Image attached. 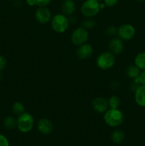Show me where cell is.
<instances>
[{
	"label": "cell",
	"instance_id": "obj_1",
	"mask_svg": "<svg viewBox=\"0 0 145 146\" xmlns=\"http://www.w3.org/2000/svg\"><path fill=\"white\" fill-rule=\"evenodd\" d=\"M104 121L108 126L111 128H117L125 120L124 113L122 111L118 109L109 108L103 115Z\"/></svg>",
	"mask_w": 145,
	"mask_h": 146
},
{
	"label": "cell",
	"instance_id": "obj_2",
	"mask_svg": "<svg viewBox=\"0 0 145 146\" xmlns=\"http://www.w3.org/2000/svg\"><path fill=\"white\" fill-rule=\"evenodd\" d=\"M34 125V118L30 113L25 111L17 117L16 128L22 133H28L32 131Z\"/></svg>",
	"mask_w": 145,
	"mask_h": 146
},
{
	"label": "cell",
	"instance_id": "obj_3",
	"mask_svg": "<svg viewBox=\"0 0 145 146\" xmlns=\"http://www.w3.org/2000/svg\"><path fill=\"white\" fill-rule=\"evenodd\" d=\"M70 25L69 18L63 14H57L52 17L51 26L52 29L58 34H63L68 30Z\"/></svg>",
	"mask_w": 145,
	"mask_h": 146
},
{
	"label": "cell",
	"instance_id": "obj_4",
	"mask_svg": "<svg viewBox=\"0 0 145 146\" xmlns=\"http://www.w3.org/2000/svg\"><path fill=\"white\" fill-rule=\"evenodd\" d=\"M116 62L115 55L110 51H104L98 56L96 59L97 66L101 70H109L114 66Z\"/></svg>",
	"mask_w": 145,
	"mask_h": 146
},
{
	"label": "cell",
	"instance_id": "obj_5",
	"mask_svg": "<svg viewBox=\"0 0 145 146\" xmlns=\"http://www.w3.org/2000/svg\"><path fill=\"white\" fill-rule=\"evenodd\" d=\"M100 11V2L95 0H85L80 7L81 13L86 18H93Z\"/></svg>",
	"mask_w": 145,
	"mask_h": 146
},
{
	"label": "cell",
	"instance_id": "obj_6",
	"mask_svg": "<svg viewBox=\"0 0 145 146\" xmlns=\"http://www.w3.org/2000/svg\"><path fill=\"white\" fill-rule=\"evenodd\" d=\"M89 38L88 30L83 27H80L75 29L71 34V42L75 46H80L85 44Z\"/></svg>",
	"mask_w": 145,
	"mask_h": 146
},
{
	"label": "cell",
	"instance_id": "obj_7",
	"mask_svg": "<svg viewBox=\"0 0 145 146\" xmlns=\"http://www.w3.org/2000/svg\"><path fill=\"white\" fill-rule=\"evenodd\" d=\"M135 34H136L135 27L130 24H122L117 29L118 37L123 41H129L134 38Z\"/></svg>",
	"mask_w": 145,
	"mask_h": 146
},
{
	"label": "cell",
	"instance_id": "obj_8",
	"mask_svg": "<svg viewBox=\"0 0 145 146\" xmlns=\"http://www.w3.org/2000/svg\"><path fill=\"white\" fill-rule=\"evenodd\" d=\"M35 19L39 24H48L52 19L51 11L46 7H38L35 11Z\"/></svg>",
	"mask_w": 145,
	"mask_h": 146
},
{
	"label": "cell",
	"instance_id": "obj_9",
	"mask_svg": "<svg viewBox=\"0 0 145 146\" xmlns=\"http://www.w3.org/2000/svg\"><path fill=\"white\" fill-rule=\"evenodd\" d=\"M37 130L44 135H50L53 131V124L46 118H40L36 123Z\"/></svg>",
	"mask_w": 145,
	"mask_h": 146
},
{
	"label": "cell",
	"instance_id": "obj_10",
	"mask_svg": "<svg viewBox=\"0 0 145 146\" xmlns=\"http://www.w3.org/2000/svg\"><path fill=\"white\" fill-rule=\"evenodd\" d=\"M94 52L93 48L90 44L85 43L78 46L76 50V56L80 60H85L90 58Z\"/></svg>",
	"mask_w": 145,
	"mask_h": 146
},
{
	"label": "cell",
	"instance_id": "obj_11",
	"mask_svg": "<svg viewBox=\"0 0 145 146\" xmlns=\"http://www.w3.org/2000/svg\"><path fill=\"white\" fill-rule=\"evenodd\" d=\"M108 47H109V51L114 55H119L123 52L125 48L123 40L119 37H114L109 40Z\"/></svg>",
	"mask_w": 145,
	"mask_h": 146
},
{
	"label": "cell",
	"instance_id": "obj_12",
	"mask_svg": "<svg viewBox=\"0 0 145 146\" xmlns=\"http://www.w3.org/2000/svg\"><path fill=\"white\" fill-rule=\"evenodd\" d=\"M92 107L95 112L98 113H105L108 109V102L102 97H96L92 101Z\"/></svg>",
	"mask_w": 145,
	"mask_h": 146
},
{
	"label": "cell",
	"instance_id": "obj_13",
	"mask_svg": "<svg viewBox=\"0 0 145 146\" xmlns=\"http://www.w3.org/2000/svg\"><path fill=\"white\" fill-rule=\"evenodd\" d=\"M62 14L67 17H71L75 12L76 9V5L74 0H64L61 4Z\"/></svg>",
	"mask_w": 145,
	"mask_h": 146
},
{
	"label": "cell",
	"instance_id": "obj_14",
	"mask_svg": "<svg viewBox=\"0 0 145 146\" xmlns=\"http://www.w3.org/2000/svg\"><path fill=\"white\" fill-rule=\"evenodd\" d=\"M134 100L139 106L145 107V86H140L134 91Z\"/></svg>",
	"mask_w": 145,
	"mask_h": 146
},
{
	"label": "cell",
	"instance_id": "obj_15",
	"mask_svg": "<svg viewBox=\"0 0 145 146\" xmlns=\"http://www.w3.org/2000/svg\"><path fill=\"white\" fill-rule=\"evenodd\" d=\"M141 74V70L136 65L128 66L126 68V75L128 78L134 80L137 78Z\"/></svg>",
	"mask_w": 145,
	"mask_h": 146
},
{
	"label": "cell",
	"instance_id": "obj_16",
	"mask_svg": "<svg viewBox=\"0 0 145 146\" xmlns=\"http://www.w3.org/2000/svg\"><path fill=\"white\" fill-rule=\"evenodd\" d=\"M125 138V133L119 129L115 130L111 134V139L115 144H120L124 141Z\"/></svg>",
	"mask_w": 145,
	"mask_h": 146
},
{
	"label": "cell",
	"instance_id": "obj_17",
	"mask_svg": "<svg viewBox=\"0 0 145 146\" xmlns=\"http://www.w3.org/2000/svg\"><path fill=\"white\" fill-rule=\"evenodd\" d=\"M134 65H136L141 71L145 70V51L136 54L134 58Z\"/></svg>",
	"mask_w": 145,
	"mask_h": 146
},
{
	"label": "cell",
	"instance_id": "obj_18",
	"mask_svg": "<svg viewBox=\"0 0 145 146\" xmlns=\"http://www.w3.org/2000/svg\"><path fill=\"white\" fill-rule=\"evenodd\" d=\"M107 102L108 107H109V108H111V109H118L121 104L120 98L117 96H112L109 98Z\"/></svg>",
	"mask_w": 145,
	"mask_h": 146
},
{
	"label": "cell",
	"instance_id": "obj_19",
	"mask_svg": "<svg viewBox=\"0 0 145 146\" xmlns=\"http://www.w3.org/2000/svg\"><path fill=\"white\" fill-rule=\"evenodd\" d=\"M3 124L7 129L12 130L16 127V119L13 116H7L4 118Z\"/></svg>",
	"mask_w": 145,
	"mask_h": 146
},
{
	"label": "cell",
	"instance_id": "obj_20",
	"mask_svg": "<svg viewBox=\"0 0 145 146\" xmlns=\"http://www.w3.org/2000/svg\"><path fill=\"white\" fill-rule=\"evenodd\" d=\"M11 111L15 115H19L24 112H25V106L20 101H16L11 106Z\"/></svg>",
	"mask_w": 145,
	"mask_h": 146
},
{
	"label": "cell",
	"instance_id": "obj_21",
	"mask_svg": "<svg viewBox=\"0 0 145 146\" xmlns=\"http://www.w3.org/2000/svg\"><path fill=\"white\" fill-rule=\"evenodd\" d=\"M95 26V21L92 18H87L86 20L82 22V26L86 29H92Z\"/></svg>",
	"mask_w": 145,
	"mask_h": 146
},
{
	"label": "cell",
	"instance_id": "obj_22",
	"mask_svg": "<svg viewBox=\"0 0 145 146\" xmlns=\"http://www.w3.org/2000/svg\"><path fill=\"white\" fill-rule=\"evenodd\" d=\"M105 34L109 36H114L117 34V29L114 26H109L105 29Z\"/></svg>",
	"mask_w": 145,
	"mask_h": 146
},
{
	"label": "cell",
	"instance_id": "obj_23",
	"mask_svg": "<svg viewBox=\"0 0 145 146\" xmlns=\"http://www.w3.org/2000/svg\"><path fill=\"white\" fill-rule=\"evenodd\" d=\"M0 146H9L8 138L4 134L1 133H0Z\"/></svg>",
	"mask_w": 145,
	"mask_h": 146
},
{
	"label": "cell",
	"instance_id": "obj_24",
	"mask_svg": "<svg viewBox=\"0 0 145 146\" xmlns=\"http://www.w3.org/2000/svg\"><path fill=\"white\" fill-rule=\"evenodd\" d=\"M7 65V61L4 56L0 54V71H4Z\"/></svg>",
	"mask_w": 145,
	"mask_h": 146
},
{
	"label": "cell",
	"instance_id": "obj_25",
	"mask_svg": "<svg viewBox=\"0 0 145 146\" xmlns=\"http://www.w3.org/2000/svg\"><path fill=\"white\" fill-rule=\"evenodd\" d=\"M38 7H47L52 0H36Z\"/></svg>",
	"mask_w": 145,
	"mask_h": 146
},
{
	"label": "cell",
	"instance_id": "obj_26",
	"mask_svg": "<svg viewBox=\"0 0 145 146\" xmlns=\"http://www.w3.org/2000/svg\"><path fill=\"white\" fill-rule=\"evenodd\" d=\"M106 7H113L118 3V0H103Z\"/></svg>",
	"mask_w": 145,
	"mask_h": 146
},
{
	"label": "cell",
	"instance_id": "obj_27",
	"mask_svg": "<svg viewBox=\"0 0 145 146\" xmlns=\"http://www.w3.org/2000/svg\"><path fill=\"white\" fill-rule=\"evenodd\" d=\"M139 81H140L141 84L143 86H145V70L141 71V74L139 76Z\"/></svg>",
	"mask_w": 145,
	"mask_h": 146
},
{
	"label": "cell",
	"instance_id": "obj_28",
	"mask_svg": "<svg viewBox=\"0 0 145 146\" xmlns=\"http://www.w3.org/2000/svg\"><path fill=\"white\" fill-rule=\"evenodd\" d=\"M26 4L30 7H34V6L36 5V0H26Z\"/></svg>",
	"mask_w": 145,
	"mask_h": 146
},
{
	"label": "cell",
	"instance_id": "obj_29",
	"mask_svg": "<svg viewBox=\"0 0 145 146\" xmlns=\"http://www.w3.org/2000/svg\"><path fill=\"white\" fill-rule=\"evenodd\" d=\"M105 4H104V3H100V10L102 9H104L105 8Z\"/></svg>",
	"mask_w": 145,
	"mask_h": 146
},
{
	"label": "cell",
	"instance_id": "obj_30",
	"mask_svg": "<svg viewBox=\"0 0 145 146\" xmlns=\"http://www.w3.org/2000/svg\"><path fill=\"white\" fill-rule=\"evenodd\" d=\"M2 78H3V75L2 74H1V71H0V81L2 80Z\"/></svg>",
	"mask_w": 145,
	"mask_h": 146
},
{
	"label": "cell",
	"instance_id": "obj_31",
	"mask_svg": "<svg viewBox=\"0 0 145 146\" xmlns=\"http://www.w3.org/2000/svg\"><path fill=\"white\" fill-rule=\"evenodd\" d=\"M136 1H139V2H143V1H144L145 0H136Z\"/></svg>",
	"mask_w": 145,
	"mask_h": 146
},
{
	"label": "cell",
	"instance_id": "obj_32",
	"mask_svg": "<svg viewBox=\"0 0 145 146\" xmlns=\"http://www.w3.org/2000/svg\"><path fill=\"white\" fill-rule=\"evenodd\" d=\"M95 1H99V2H100V1H102V0H95Z\"/></svg>",
	"mask_w": 145,
	"mask_h": 146
},
{
	"label": "cell",
	"instance_id": "obj_33",
	"mask_svg": "<svg viewBox=\"0 0 145 146\" xmlns=\"http://www.w3.org/2000/svg\"><path fill=\"white\" fill-rule=\"evenodd\" d=\"M10 1H14V0H10Z\"/></svg>",
	"mask_w": 145,
	"mask_h": 146
}]
</instances>
